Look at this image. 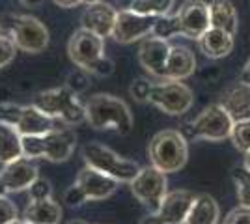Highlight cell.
Segmentation results:
<instances>
[{
  "label": "cell",
  "mask_w": 250,
  "mask_h": 224,
  "mask_svg": "<svg viewBox=\"0 0 250 224\" xmlns=\"http://www.w3.org/2000/svg\"><path fill=\"white\" fill-rule=\"evenodd\" d=\"M231 180H233V185H235L239 205L250 207V170L245 164L243 166H233Z\"/></svg>",
  "instance_id": "4316f807"
},
{
  "label": "cell",
  "mask_w": 250,
  "mask_h": 224,
  "mask_svg": "<svg viewBox=\"0 0 250 224\" xmlns=\"http://www.w3.org/2000/svg\"><path fill=\"white\" fill-rule=\"evenodd\" d=\"M118 2H120L122 10H125V8H129V6H131V2H133V0H118Z\"/></svg>",
  "instance_id": "60d3db41"
},
{
  "label": "cell",
  "mask_w": 250,
  "mask_h": 224,
  "mask_svg": "<svg viewBox=\"0 0 250 224\" xmlns=\"http://www.w3.org/2000/svg\"><path fill=\"white\" fill-rule=\"evenodd\" d=\"M17 45L13 43L10 36H6V34H0V69L2 67H6V65H10L13 60H15V56H17Z\"/></svg>",
  "instance_id": "f546056e"
},
{
  "label": "cell",
  "mask_w": 250,
  "mask_h": 224,
  "mask_svg": "<svg viewBox=\"0 0 250 224\" xmlns=\"http://www.w3.org/2000/svg\"><path fill=\"white\" fill-rule=\"evenodd\" d=\"M10 224H30V223H26V221H22V219H15V221H11Z\"/></svg>",
  "instance_id": "f6af8a7d"
},
{
  "label": "cell",
  "mask_w": 250,
  "mask_h": 224,
  "mask_svg": "<svg viewBox=\"0 0 250 224\" xmlns=\"http://www.w3.org/2000/svg\"><path fill=\"white\" fill-rule=\"evenodd\" d=\"M19 157H22V144L19 131L10 123L0 122V164L11 163Z\"/></svg>",
  "instance_id": "d4e9b609"
},
{
  "label": "cell",
  "mask_w": 250,
  "mask_h": 224,
  "mask_svg": "<svg viewBox=\"0 0 250 224\" xmlns=\"http://www.w3.org/2000/svg\"><path fill=\"white\" fill-rule=\"evenodd\" d=\"M15 219H19V209L15 202H11L6 194L0 196V224H10Z\"/></svg>",
  "instance_id": "4dcf8cb0"
},
{
  "label": "cell",
  "mask_w": 250,
  "mask_h": 224,
  "mask_svg": "<svg viewBox=\"0 0 250 224\" xmlns=\"http://www.w3.org/2000/svg\"><path fill=\"white\" fill-rule=\"evenodd\" d=\"M21 2L26 8H38V6H42L43 0H21Z\"/></svg>",
  "instance_id": "ab89813d"
},
{
  "label": "cell",
  "mask_w": 250,
  "mask_h": 224,
  "mask_svg": "<svg viewBox=\"0 0 250 224\" xmlns=\"http://www.w3.org/2000/svg\"><path fill=\"white\" fill-rule=\"evenodd\" d=\"M140 224H161V221H159V217L155 213H149L140 221Z\"/></svg>",
  "instance_id": "f35d334b"
},
{
  "label": "cell",
  "mask_w": 250,
  "mask_h": 224,
  "mask_svg": "<svg viewBox=\"0 0 250 224\" xmlns=\"http://www.w3.org/2000/svg\"><path fill=\"white\" fill-rule=\"evenodd\" d=\"M219 105L228 110V114L233 118V122L250 118V84L245 82H235L229 88L224 90V94L220 96Z\"/></svg>",
  "instance_id": "44dd1931"
},
{
  "label": "cell",
  "mask_w": 250,
  "mask_h": 224,
  "mask_svg": "<svg viewBox=\"0 0 250 224\" xmlns=\"http://www.w3.org/2000/svg\"><path fill=\"white\" fill-rule=\"evenodd\" d=\"M22 157L45 159L51 163H63L73 155L77 148V135L69 127H54L43 135L21 137Z\"/></svg>",
  "instance_id": "7a4b0ae2"
},
{
  "label": "cell",
  "mask_w": 250,
  "mask_h": 224,
  "mask_svg": "<svg viewBox=\"0 0 250 224\" xmlns=\"http://www.w3.org/2000/svg\"><path fill=\"white\" fill-rule=\"evenodd\" d=\"M172 8H174V0H133L129 6V10L142 15H151V17L168 15Z\"/></svg>",
  "instance_id": "484cf974"
},
{
  "label": "cell",
  "mask_w": 250,
  "mask_h": 224,
  "mask_svg": "<svg viewBox=\"0 0 250 224\" xmlns=\"http://www.w3.org/2000/svg\"><path fill=\"white\" fill-rule=\"evenodd\" d=\"M147 103L155 105L168 116H183L194 103V94L181 81H159L151 84Z\"/></svg>",
  "instance_id": "ba28073f"
},
{
  "label": "cell",
  "mask_w": 250,
  "mask_h": 224,
  "mask_svg": "<svg viewBox=\"0 0 250 224\" xmlns=\"http://www.w3.org/2000/svg\"><path fill=\"white\" fill-rule=\"evenodd\" d=\"M194 198H196V194L190 191H185V189H177V191L167 192L165 198L159 204V209L155 211L161 224L185 223Z\"/></svg>",
  "instance_id": "e0dca14e"
},
{
  "label": "cell",
  "mask_w": 250,
  "mask_h": 224,
  "mask_svg": "<svg viewBox=\"0 0 250 224\" xmlns=\"http://www.w3.org/2000/svg\"><path fill=\"white\" fill-rule=\"evenodd\" d=\"M196 71V56L185 45H170L165 81H185Z\"/></svg>",
  "instance_id": "d6986e66"
},
{
  "label": "cell",
  "mask_w": 250,
  "mask_h": 224,
  "mask_svg": "<svg viewBox=\"0 0 250 224\" xmlns=\"http://www.w3.org/2000/svg\"><path fill=\"white\" fill-rule=\"evenodd\" d=\"M32 105L40 108L45 116L62 122L65 125H79L86 122V110L79 99V94H75L67 86L51 88L36 94L32 99Z\"/></svg>",
  "instance_id": "277c9868"
},
{
  "label": "cell",
  "mask_w": 250,
  "mask_h": 224,
  "mask_svg": "<svg viewBox=\"0 0 250 224\" xmlns=\"http://www.w3.org/2000/svg\"><path fill=\"white\" fill-rule=\"evenodd\" d=\"M95 2H101V0H83V4H86V6L88 4H95Z\"/></svg>",
  "instance_id": "bcb514c9"
},
{
  "label": "cell",
  "mask_w": 250,
  "mask_h": 224,
  "mask_svg": "<svg viewBox=\"0 0 250 224\" xmlns=\"http://www.w3.org/2000/svg\"><path fill=\"white\" fill-rule=\"evenodd\" d=\"M231 127H233V118L228 114V110L219 103H213L204 108L194 120L187 122L179 131L187 140L220 142L229 139Z\"/></svg>",
  "instance_id": "5b68a950"
},
{
  "label": "cell",
  "mask_w": 250,
  "mask_h": 224,
  "mask_svg": "<svg viewBox=\"0 0 250 224\" xmlns=\"http://www.w3.org/2000/svg\"><path fill=\"white\" fill-rule=\"evenodd\" d=\"M209 22L213 28H220L235 36L239 30V17L231 0H213L209 4Z\"/></svg>",
  "instance_id": "603a6c76"
},
{
  "label": "cell",
  "mask_w": 250,
  "mask_h": 224,
  "mask_svg": "<svg viewBox=\"0 0 250 224\" xmlns=\"http://www.w3.org/2000/svg\"><path fill=\"white\" fill-rule=\"evenodd\" d=\"M179 36L188 40H198L211 26L209 22V4L204 0H187L177 10Z\"/></svg>",
  "instance_id": "4fadbf2b"
},
{
  "label": "cell",
  "mask_w": 250,
  "mask_h": 224,
  "mask_svg": "<svg viewBox=\"0 0 250 224\" xmlns=\"http://www.w3.org/2000/svg\"><path fill=\"white\" fill-rule=\"evenodd\" d=\"M129 185H131V192L135 194V198L142 205H146L149 213H155L159 209L161 200L168 192L167 174L155 168V166H151V164L140 168L138 174L135 176V180Z\"/></svg>",
  "instance_id": "8fae6325"
},
{
  "label": "cell",
  "mask_w": 250,
  "mask_h": 224,
  "mask_svg": "<svg viewBox=\"0 0 250 224\" xmlns=\"http://www.w3.org/2000/svg\"><path fill=\"white\" fill-rule=\"evenodd\" d=\"M0 34H2V26H0Z\"/></svg>",
  "instance_id": "7dc6e473"
},
{
  "label": "cell",
  "mask_w": 250,
  "mask_h": 224,
  "mask_svg": "<svg viewBox=\"0 0 250 224\" xmlns=\"http://www.w3.org/2000/svg\"><path fill=\"white\" fill-rule=\"evenodd\" d=\"M168 53H170L168 40L149 34V38H146L138 47V62L151 77H155L157 81H165Z\"/></svg>",
  "instance_id": "9a60e30c"
},
{
  "label": "cell",
  "mask_w": 250,
  "mask_h": 224,
  "mask_svg": "<svg viewBox=\"0 0 250 224\" xmlns=\"http://www.w3.org/2000/svg\"><path fill=\"white\" fill-rule=\"evenodd\" d=\"M38 178H40L38 166L28 157H19L11 163H6L0 170V182L4 183L8 192L28 191Z\"/></svg>",
  "instance_id": "2e32d148"
},
{
  "label": "cell",
  "mask_w": 250,
  "mask_h": 224,
  "mask_svg": "<svg viewBox=\"0 0 250 224\" xmlns=\"http://www.w3.org/2000/svg\"><path fill=\"white\" fill-rule=\"evenodd\" d=\"M229 139L239 151H243V153L250 151V118H243V120L233 122Z\"/></svg>",
  "instance_id": "83f0119b"
},
{
  "label": "cell",
  "mask_w": 250,
  "mask_h": 224,
  "mask_svg": "<svg viewBox=\"0 0 250 224\" xmlns=\"http://www.w3.org/2000/svg\"><path fill=\"white\" fill-rule=\"evenodd\" d=\"M149 90H151V82L146 81V79H136V81H133L131 88H129V92H131L133 99L140 101V103H146L147 101Z\"/></svg>",
  "instance_id": "836d02e7"
},
{
  "label": "cell",
  "mask_w": 250,
  "mask_h": 224,
  "mask_svg": "<svg viewBox=\"0 0 250 224\" xmlns=\"http://www.w3.org/2000/svg\"><path fill=\"white\" fill-rule=\"evenodd\" d=\"M28 194H30V200H40V198H49L52 194V187L49 180H43V178H38L36 182L30 185L28 189Z\"/></svg>",
  "instance_id": "1f68e13d"
},
{
  "label": "cell",
  "mask_w": 250,
  "mask_h": 224,
  "mask_svg": "<svg viewBox=\"0 0 250 224\" xmlns=\"http://www.w3.org/2000/svg\"><path fill=\"white\" fill-rule=\"evenodd\" d=\"M181 224H185V223H181Z\"/></svg>",
  "instance_id": "c3c4849f"
},
{
  "label": "cell",
  "mask_w": 250,
  "mask_h": 224,
  "mask_svg": "<svg viewBox=\"0 0 250 224\" xmlns=\"http://www.w3.org/2000/svg\"><path fill=\"white\" fill-rule=\"evenodd\" d=\"M147 157L151 166L165 174L179 172L188 159V140L176 129L159 131L147 144Z\"/></svg>",
  "instance_id": "3957f363"
},
{
  "label": "cell",
  "mask_w": 250,
  "mask_h": 224,
  "mask_svg": "<svg viewBox=\"0 0 250 224\" xmlns=\"http://www.w3.org/2000/svg\"><path fill=\"white\" fill-rule=\"evenodd\" d=\"M157 17L151 15H142V13H136V11L129 10H120L116 15L114 28H112V38L122 45L127 43H135L142 38H147L153 26H155Z\"/></svg>",
  "instance_id": "7c38bea8"
},
{
  "label": "cell",
  "mask_w": 250,
  "mask_h": 224,
  "mask_svg": "<svg viewBox=\"0 0 250 224\" xmlns=\"http://www.w3.org/2000/svg\"><path fill=\"white\" fill-rule=\"evenodd\" d=\"M67 54L79 69L86 73H94L95 65L104 56V40L86 28L75 30L67 43Z\"/></svg>",
  "instance_id": "30bf717a"
},
{
  "label": "cell",
  "mask_w": 250,
  "mask_h": 224,
  "mask_svg": "<svg viewBox=\"0 0 250 224\" xmlns=\"http://www.w3.org/2000/svg\"><path fill=\"white\" fill-rule=\"evenodd\" d=\"M116 15H118V10L103 0L95 2V4H88V8L84 10L83 17H81V28H86L104 40V38L112 36Z\"/></svg>",
  "instance_id": "ac0fdd59"
},
{
  "label": "cell",
  "mask_w": 250,
  "mask_h": 224,
  "mask_svg": "<svg viewBox=\"0 0 250 224\" xmlns=\"http://www.w3.org/2000/svg\"><path fill=\"white\" fill-rule=\"evenodd\" d=\"M4 194H8V191H6V187H4V183L0 182V196H4Z\"/></svg>",
  "instance_id": "ee69618b"
},
{
  "label": "cell",
  "mask_w": 250,
  "mask_h": 224,
  "mask_svg": "<svg viewBox=\"0 0 250 224\" xmlns=\"http://www.w3.org/2000/svg\"><path fill=\"white\" fill-rule=\"evenodd\" d=\"M151 36L157 38H163V40H170L172 36H179V21H177V15H163V17H157L155 26L151 30Z\"/></svg>",
  "instance_id": "f1b7e54d"
},
{
  "label": "cell",
  "mask_w": 250,
  "mask_h": 224,
  "mask_svg": "<svg viewBox=\"0 0 250 224\" xmlns=\"http://www.w3.org/2000/svg\"><path fill=\"white\" fill-rule=\"evenodd\" d=\"M222 224H250V207L247 205H237L235 209H231Z\"/></svg>",
  "instance_id": "d6a6232c"
},
{
  "label": "cell",
  "mask_w": 250,
  "mask_h": 224,
  "mask_svg": "<svg viewBox=\"0 0 250 224\" xmlns=\"http://www.w3.org/2000/svg\"><path fill=\"white\" fill-rule=\"evenodd\" d=\"M58 8H63V10H71V8H77L83 4V0H52Z\"/></svg>",
  "instance_id": "8d00e7d4"
},
{
  "label": "cell",
  "mask_w": 250,
  "mask_h": 224,
  "mask_svg": "<svg viewBox=\"0 0 250 224\" xmlns=\"http://www.w3.org/2000/svg\"><path fill=\"white\" fill-rule=\"evenodd\" d=\"M239 81L245 82V84H250V58H249V62L245 64V67H243V71H241Z\"/></svg>",
  "instance_id": "74e56055"
},
{
  "label": "cell",
  "mask_w": 250,
  "mask_h": 224,
  "mask_svg": "<svg viewBox=\"0 0 250 224\" xmlns=\"http://www.w3.org/2000/svg\"><path fill=\"white\" fill-rule=\"evenodd\" d=\"M83 157L88 166L114 178L118 183H131L140 170L138 163L125 159L101 142H88L83 148Z\"/></svg>",
  "instance_id": "8992f818"
},
{
  "label": "cell",
  "mask_w": 250,
  "mask_h": 224,
  "mask_svg": "<svg viewBox=\"0 0 250 224\" xmlns=\"http://www.w3.org/2000/svg\"><path fill=\"white\" fill-rule=\"evenodd\" d=\"M67 88H71L75 94H79V92H83L84 88L88 86V73L84 71V69H77L75 73H71L67 77Z\"/></svg>",
  "instance_id": "e575fe53"
},
{
  "label": "cell",
  "mask_w": 250,
  "mask_h": 224,
  "mask_svg": "<svg viewBox=\"0 0 250 224\" xmlns=\"http://www.w3.org/2000/svg\"><path fill=\"white\" fill-rule=\"evenodd\" d=\"M0 122L10 123L19 131V135H43L56 127V120L45 116L34 105H13L0 103Z\"/></svg>",
  "instance_id": "9c48e42d"
},
{
  "label": "cell",
  "mask_w": 250,
  "mask_h": 224,
  "mask_svg": "<svg viewBox=\"0 0 250 224\" xmlns=\"http://www.w3.org/2000/svg\"><path fill=\"white\" fill-rule=\"evenodd\" d=\"M233 38L235 36L228 34L226 30L209 26L196 41H198V47L200 51L204 53V56H208L211 60H220V58L228 56L233 51V45H235Z\"/></svg>",
  "instance_id": "ffe728a7"
},
{
  "label": "cell",
  "mask_w": 250,
  "mask_h": 224,
  "mask_svg": "<svg viewBox=\"0 0 250 224\" xmlns=\"http://www.w3.org/2000/svg\"><path fill=\"white\" fill-rule=\"evenodd\" d=\"M21 219L30 224H60L62 207H60V204L52 200V196L30 200L28 205L24 207Z\"/></svg>",
  "instance_id": "7402d4cb"
},
{
  "label": "cell",
  "mask_w": 250,
  "mask_h": 224,
  "mask_svg": "<svg viewBox=\"0 0 250 224\" xmlns=\"http://www.w3.org/2000/svg\"><path fill=\"white\" fill-rule=\"evenodd\" d=\"M86 122L97 131H114L116 135H129L133 131L135 120L131 108L124 99L112 94H94L84 103Z\"/></svg>",
  "instance_id": "6da1fadb"
},
{
  "label": "cell",
  "mask_w": 250,
  "mask_h": 224,
  "mask_svg": "<svg viewBox=\"0 0 250 224\" xmlns=\"http://www.w3.org/2000/svg\"><path fill=\"white\" fill-rule=\"evenodd\" d=\"M6 30L17 49L22 53L38 54L43 53L49 45V30L40 19L32 15H8L6 19ZM4 26V24H2Z\"/></svg>",
  "instance_id": "52a82bcc"
},
{
  "label": "cell",
  "mask_w": 250,
  "mask_h": 224,
  "mask_svg": "<svg viewBox=\"0 0 250 224\" xmlns=\"http://www.w3.org/2000/svg\"><path fill=\"white\" fill-rule=\"evenodd\" d=\"M75 185L81 189L86 202H97V200H104V198L112 196L120 183L116 182L114 178L86 164L83 170L77 174Z\"/></svg>",
  "instance_id": "5bb4252c"
},
{
  "label": "cell",
  "mask_w": 250,
  "mask_h": 224,
  "mask_svg": "<svg viewBox=\"0 0 250 224\" xmlns=\"http://www.w3.org/2000/svg\"><path fill=\"white\" fill-rule=\"evenodd\" d=\"M67 224H88L86 221H81V219H73V221H69Z\"/></svg>",
  "instance_id": "7bdbcfd3"
},
{
  "label": "cell",
  "mask_w": 250,
  "mask_h": 224,
  "mask_svg": "<svg viewBox=\"0 0 250 224\" xmlns=\"http://www.w3.org/2000/svg\"><path fill=\"white\" fill-rule=\"evenodd\" d=\"M220 207L209 194H198L190 205L185 224H219Z\"/></svg>",
  "instance_id": "cb8c5ba5"
},
{
  "label": "cell",
  "mask_w": 250,
  "mask_h": 224,
  "mask_svg": "<svg viewBox=\"0 0 250 224\" xmlns=\"http://www.w3.org/2000/svg\"><path fill=\"white\" fill-rule=\"evenodd\" d=\"M243 164H245V166L250 170V151H247V153H245V163H243Z\"/></svg>",
  "instance_id": "b9f144b4"
},
{
  "label": "cell",
  "mask_w": 250,
  "mask_h": 224,
  "mask_svg": "<svg viewBox=\"0 0 250 224\" xmlns=\"http://www.w3.org/2000/svg\"><path fill=\"white\" fill-rule=\"evenodd\" d=\"M63 202L67 204L69 207H79V205H83L86 202V198H84V194L81 192V189L73 183L67 191L63 192Z\"/></svg>",
  "instance_id": "d590c367"
}]
</instances>
